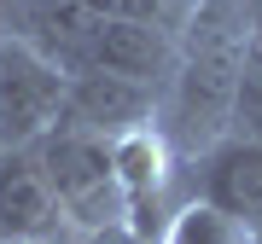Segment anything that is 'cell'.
Returning a JSON list of instances; mask_svg holds the SVG:
<instances>
[{"label":"cell","mask_w":262,"mask_h":244,"mask_svg":"<svg viewBox=\"0 0 262 244\" xmlns=\"http://www.w3.org/2000/svg\"><path fill=\"white\" fill-rule=\"evenodd\" d=\"M158 244H262V233L233 221V215H222L204 198H187V204L169 215V227L158 233Z\"/></svg>","instance_id":"9c48e42d"},{"label":"cell","mask_w":262,"mask_h":244,"mask_svg":"<svg viewBox=\"0 0 262 244\" xmlns=\"http://www.w3.org/2000/svg\"><path fill=\"white\" fill-rule=\"evenodd\" d=\"M227 134L233 140L262 145V35L239 58V82H233V111H227Z\"/></svg>","instance_id":"30bf717a"},{"label":"cell","mask_w":262,"mask_h":244,"mask_svg":"<svg viewBox=\"0 0 262 244\" xmlns=\"http://www.w3.org/2000/svg\"><path fill=\"white\" fill-rule=\"evenodd\" d=\"M82 6L94 12V18H111V12H117V0H82Z\"/></svg>","instance_id":"5bb4252c"},{"label":"cell","mask_w":262,"mask_h":244,"mask_svg":"<svg viewBox=\"0 0 262 244\" xmlns=\"http://www.w3.org/2000/svg\"><path fill=\"white\" fill-rule=\"evenodd\" d=\"M187 192L262 233V145L222 134L215 145L187 157Z\"/></svg>","instance_id":"277c9868"},{"label":"cell","mask_w":262,"mask_h":244,"mask_svg":"<svg viewBox=\"0 0 262 244\" xmlns=\"http://www.w3.org/2000/svg\"><path fill=\"white\" fill-rule=\"evenodd\" d=\"M239 6H245V18H251V29L262 35V0H239Z\"/></svg>","instance_id":"4fadbf2b"},{"label":"cell","mask_w":262,"mask_h":244,"mask_svg":"<svg viewBox=\"0 0 262 244\" xmlns=\"http://www.w3.org/2000/svg\"><path fill=\"white\" fill-rule=\"evenodd\" d=\"M64 233V209L41 175L35 145L0 151V244H53Z\"/></svg>","instance_id":"8992f818"},{"label":"cell","mask_w":262,"mask_h":244,"mask_svg":"<svg viewBox=\"0 0 262 244\" xmlns=\"http://www.w3.org/2000/svg\"><path fill=\"white\" fill-rule=\"evenodd\" d=\"M117 157V186H122V227H134L140 238H158L169 215L187 204V157H175V145L158 128H134L111 140Z\"/></svg>","instance_id":"3957f363"},{"label":"cell","mask_w":262,"mask_h":244,"mask_svg":"<svg viewBox=\"0 0 262 244\" xmlns=\"http://www.w3.org/2000/svg\"><path fill=\"white\" fill-rule=\"evenodd\" d=\"M70 76L29 41L0 29V151H24L64 122Z\"/></svg>","instance_id":"7a4b0ae2"},{"label":"cell","mask_w":262,"mask_h":244,"mask_svg":"<svg viewBox=\"0 0 262 244\" xmlns=\"http://www.w3.org/2000/svg\"><path fill=\"white\" fill-rule=\"evenodd\" d=\"M35 157H41V175H47L58 209H64V233L88 238L105 227H122V186H117L111 140L58 122L47 140H35Z\"/></svg>","instance_id":"6da1fadb"},{"label":"cell","mask_w":262,"mask_h":244,"mask_svg":"<svg viewBox=\"0 0 262 244\" xmlns=\"http://www.w3.org/2000/svg\"><path fill=\"white\" fill-rule=\"evenodd\" d=\"M94 12L82 0H6V35L29 41L47 53L64 76L88 70V47H94Z\"/></svg>","instance_id":"ba28073f"},{"label":"cell","mask_w":262,"mask_h":244,"mask_svg":"<svg viewBox=\"0 0 262 244\" xmlns=\"http://www.w3.org/2000/svg\"><path fill=\"white\" fill-rule=\"evenodd\" d=\"M181 64V35H169V29H151L140 18H111L94 23V47H88V70H111L122 82H140L151 93H163L169 76Z\"/></svg>","instance_id":"5b68a950"},{"label":"cell","mask_w":262,"mask_h":244,"mask_svg":"<svg viewBox=\"0 0 262 244\" xmlns=\"http://www.w3.org/2000/svg\"><path fill=\"white\" fill-rule=\"evenodd\" d=\"M117 12H122V18H140L151 29H169V35H187L198 0H117Z\"/></svg>","instance_id":"8fae6325"},{"label":"cell","mask_w":262,"mask_h":244,"mask_svg":"<svg viewBox=\"0 0 262 244\" xmlns=\"http://www.w3.org/2000/svg\"><path fill=\"white\" fill-rule=\"evenodd\" d=\"M82 244H158V238H140L134 227H105V233H88Z\"/></svg>","instance_id":"7c38bea8"},{"label":"cell","mask_w":262,"mask_h":244,"mask_svg":"<svg viewBox=\"0 0 262 244\" xmlns=\"http://www.w3.org/2000/svg\"><path fill=\"white\" fill-rule=\"evenodd\" d=\"M158 116V93L140 82H122L111 70H76L70 93H64V122L70 128H88L99 140H122L134 128H151Z\"/></svg>","instance_id":"52a82bcc"}]
</instances>
